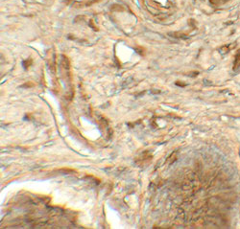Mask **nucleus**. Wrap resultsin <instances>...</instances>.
<instances>
[{"instance_id": "f03ea898", "label": "nucleus", "mask_w": 240, "mask_h": 229, "mask_svg": "<svg viewBox=\"0 0 240 229\" xmlns=\"http://www.w3.org/2000/svg\"><path fill=\"white\" fill-rule=\"evenodd\" d=\"M240 67V54H237V56L235 58V61H234V70H236L237 68Z\"/></svg>"}, {"instance_id": "f257e3e1", "label": "nucleus", "mask_w": 240, "mask_h": 229, "mask_svg": "<svg viewBox=\"0 0 240 229\" xmlns=\"http://www.w3.org/2000/svg\"><path fill=\"white\" fill-rule=\"evenodd\" d=\"M61 65H63V67L65 69H66V70L68 71L69 70V68H70V62H69V60H68V58L66 56H63V61H61Z\"/></svg>"}, {"instance_id": "7ed1b4c3", "label": "nucleus", "mask_w": 240, "mask_h": 229, "mask_svg": "<svg viewBox=\"0 0 240 229\" xmlns=\"http://www.w3.org/2000/svg\"><path fill=\"white\" fill-rule=\"evenodd\" d=\"M31 64H32V60H27L24 61V67L25 68H28Z\"/></svg>"}]
</instances>
